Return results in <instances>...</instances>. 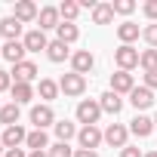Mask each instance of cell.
Instances as JSON below:
<instances>
[{"instance_id":"obj_18","label":"cell","mask_w":157,"mask_h":157,"mask_svg":"<svg viewBox=\"0 0 157 157\" xmlns=\"http://www.w3.org/2000/svg\"><path fill=\"white\" fill-rule=\"evenodd\" d=\"M99 105H102V111H108V114H120V108H123V99L117 96V93H102L99 96Z\"/></svg>"},{"instance_id":"obj_42","label":"cell","mask_w":157,"mask_h":157,"mask_svg":"<svg viewBox=\"0 0 157 157\" xmlns=\"http://www.w3.org/2000/svg\"><path fill=\"white\" fill-rule=\"evenodd\" d=\"M154 129H157V114H154Z\"/></svg>"},{"instance_id":"obj_6","label":"cell","mask_w":157,"mask_h":157,"mask_svg":"<svg viewBox=\"0 0 157 157\" xmlns=\"http://www.w3.org/2000/svg\"><path fill=\"white\" fill-rule=\"evenodd\" d=\"M126 139H129V129L123 126V123H111L108 129H105V142L111 145V148H126Z\"/></svg>"},{"instance_id":"obj_32","label":"cell","mask_w":157,"mask_h":157,"mask_svg":"<svg viewBox=\"0 0 157 157\" xmlns=\"http://www.w3.org/2000/svg\"><path fill=\"white\" fill-rule=\"evenodd\" d=\"M114 13H120V16H129L132 10H136V3H132V0H114Z\"/></svg>"},{"instance_id":"obj_11","label":"cell","mask_w":157,"mask_h":157,"mask_svg":"<svg viewBox=\"0 0 157 157\" xmlns=\"http://www.w3.org/2000/svg\"><path fill=\"white\" fill-rule=\"evenodd\" d=\"M129 102H132V108H136V111H145V108H151V105H154V93H151L148 86H136V90L129 93Z\"/></svg>"},{"instance_id":"obj_3","label":"cell","mask_w":157,"mask_h":157,"mask_svg":"<svg viewBox=\"0 0 157 157\" xmlns=\"http://www.w3.org/2000/svg\"><path fill=\"white\" fill-rule=\"evenodd\" d=\"M59 90L65 93V96H83V90H86V77L83 74H65L62 80H59Z\"/></svg>"},{"instance_id":"obj_36","label":"cell","mask_w":157,"mask_h":157,"mask_svg":"<svg viewBox=\"0 0 157 157\" xmlns=\"http://www.w3.org/2000/svg\"><path fill=\"white\" fill-rule=\"evenodd\" d=\"M120 157H145V154H142L139 148H129V145H126V148L120 151Z\"/></svg>"},{"instance_id":"obj_44","label":"cell","mask_w":157,"mask_h":157,"mask_svg":"<svg viewBox=\"0 0 157 157\" xmlns=\"http://www.w3.org/2000/svg\"><path fill=\"white\" fill-rule=\"evenodd\" d=\"M0 108H3V105H0Z\"/></svg>"},{"instance_id":"obj_15","label":"cell","mask_w":157,"mask_h":157,"mask_svg":"<svg viewBox=\"0 0 157 157\" xmlns=\"http://www.w3.org/2000/svg\"><path fill=\"white\" fill-rule=\"evenodd\" d=\"M37 22H40V31H46V28H59V25H62L59 6H43L40 16H37Z\"/></svg>"},{"instance_id":"obj_24","label":"cell","mask_w":157,"mask_h":157,"mask_svg":"<svg viewBox=\"0 0 157 157\" xmlns=\"http://www.w3.org/2000/svg\"><path fill=\"white\" fill-rule=\"evenodd\" d=\"M37 93H40L43 105H49V102L59 96V83H56V80H46V77H43V80H40V86H37Z\"/></svg>"},{"instance_id":"obj_39","label":"cell","mask_w":157,"mask_h":157,"mask_svg":"<svg viewBox=\"0 0 157 157\" xmlns=\"http://www.w3.org/2000/svg\"><path fill=\"white\" fill-rule=\"evenodd\" d=\"M28 157H49V154H46V151H31Z\"/></svg>"},{"instance_id":"obj_17","label":"cell","mask_w":157,"mask_h":157,"mask_svg":"<svg viewBox=\"0 0 157 157\" xmlns=\"http://www.w3.org/2000/svg\"><path fill=\"white\" fill-rule=\"evenodd\" d=\"M46 56H49V62H56V65H59V62H65V59H71L74 52L68 49V43H62V40H52V43L46 46Z\"/></svg>"},{"instance_id":"obj_5","label":"cell","mask_w":157,"mask_h":157,"mask_svg":"<svg viewBox=\"0 0 157 157\" xmlns=\"http://www.w3.org/2000/svg\"><path fill=\"white\" fill-rule=\"evenodd\" d=\"M31 123L34 129H46V126H56V114L49 105H34L31 108Z\"/></svg>"},{"instance_id":"obj_16","label":"cell","mask_w":157,"mask_h":157,"mask_svg":"<svg viewBox=\"0 0 157 157\" xmlns=\"http://www.w3.org/2000/svg\"><path fill=\"white\" fill-rule=\"evenodd\" d=\"M25 43L22 40H10V43H3V59L6 62H13V65H19V62H25Z\"/></svg>"},{"instance_id":"obj_19","label":"cell","mask_w":157,"mask_h":157,"mask_svg":"<svg viewBox=\"0 0 157 157\" xmlns=\"http://www.w3.org/2000/svg\"><path fill=\"white\" fill-rule=\"evenodd\" d=\"M129 132H132V136H139V139H145V136H151V132H154V120H151V117H145V114H139V117L129 123Z\"/></svg>"},{"instance_id":"obj_43","label":"cell","mask_w":157,"mask_h":157,"mask_svg":"<svg viewBox=\"0 0 157 157\" xmlns=\"http://www.w3.org/2000/svg\"><path fill=\"white\" fill-rule=\"evenodd\" d=\"M0 56H3V46H0Z\"/></svg>"},{"instance_id":"obj_7","label":"cell","mask_w":157,"mask_h":157,"mask_svg":"<svg viewBox=\"0 0 157 157\" xmlns=\"http://www.w3.org/2000/svg\"><path fill=\"white\" fill-rule=\"evenodd\" d=\"M136 90V80H132V74L129 71H117V74H111V93H117V96H129Z\"/></svg>"},{"instance_id":"obj_22","label":"cell","mask_w":157,"mask_h":157,"mask_svg":"<svg viewBox=\"0 0 157 157\" xmlns=\"http://www.w3.org/2000/svg\"><path fill=\"white\" fill-rule=\"evenodd\" d=\"M31 151H49V136H46V129H34V132H28V142H25Z\"/></svg>"},{"instance_id":"obj_13","label":"cell","mask_w":157,"mask_h":157,"mask_svg":"<svg viewBox=\"0 0 157 157\" xmlns=\"http://www.w3.org/2000/svg\"><path fill=\"white\" fill-rule=\"evenodd\" d=\"M22 43H25V49H28V52H40V49H46V46H49V40H46V34H43L40 28L28 31Z\"/></svg>"},{"instance_id":"obj_1","label":"cell","mask_w":157,"mask_h":157,"mask_svg":"<svg viewBox=\"0 0 157 157\" xmlns=\"http://www.w3.org/2000/svg\"><path fill=\"white\" fill-rule=\"evenodd\" d=\"M102 117V105L96 99H83L80 105H77V120H80L83 126H96Z\"/></svg>"},{"instance_id":"obj_38","label":"cell","mask_w":157,"mask_h":157,"mask_svg":"<svg viewBox=\"0 0 157 157\" xmlns=\"http://www.w3.org/2000/svg\"><path fill=\"white\" fill-rule=\"evenodd\" d=\"M74 157H99L96 151H86V148H80V151H74Z\"/></svg>"},{"instance_id":"obj_27","label":"cell","mask_w":157,"mask_h":157,"mask_svg":"<svg viewBox=\"0 0 157 157\" xmlns=\"http://www.w3.org/2000/svg\"><path fill=\"white\" fill-rule=\"evenodd\" d=\"M0 123H6V126H16L19 123V105L16 102H10V105L0 108Z\"/></svg>"},{"instance_id":"obj_12","label":"cell","mask_w":157,"mask_h":157,"mask_svg":"<svg viewBox=\"0 0 157 157\" xmlns=\"http://www.w3.org/2000/svg\"><path fill=\"white\" fill-rule=\"evenodd\" d=\"M13 77H16V83H31L34 77H37V65L34 62H19V65H13Z\"/></svg>"},{"instance_id":"obj_14","label":"cell","mask_w":157,"mask_h":157,"mask_svg":"<svg viewBox=\"0 0 157 157\" xmlns=\"http://www.w3.org/2000/svg\"><path fill=\"white\" fill-rule=\"evenodd\" d=\"M0 34H3V40H6V43H10V40H19V37H22V22H19V19H13V16L0 19Z\"/></svg>"},{"instance_id":"obj_25","label":"cell","mask_w":157,"mask_h":157,"mask_svg":"<svg viewBox=\"0 0 157 157\" xmlns=\"http://www.w3.org/2000/svg\"><path fill=\"white\" fill-rule=\"evenodd\" d=\"M114 19V6L111 3H96V10H93V22L96 25H108Z\"/></svg>"},{"instance_id":"obj_2","label":"cell","mask_w":157,"mask_h":157,"mask_svg":"<svg viewBox=\"0 0 157 157\" xmlns=\"http://www.w3.org/2000/svg\"><path fill=\"white\" fill-rule=\"evenodd\" d=\"M139 59H142V52H139L136 46L120 43V46L114 49V62H117V68H120V71H132V68L139 65Z\"/></svg>"},{"instance_id":"obj_10","label":"cell","mask_w":157,"mask_h":157,"mask_svg":"<svg viewBox=\"0 0 157 157\" xmlns=\"http://www.w3.org/2000/svg\"><path fill=\"white\" fill-rule=\"evenodd\" d=\"M0 142H3V145H6V151H10V148H19V145H25V142H28V132H25L19 123H16V126H6V129H3Z\"/></svg>"},{"instance_id":"obj_34","label":"cell","mask_w":157,"mask_h":157,"mask_svg":"<svg viewBox=\"0 0 157 157\" xmlns=\"http://www.w3.org/2000/svg\"><path fill=\"white\" fill-rule=\"evenodd\" d=\"M142 10H145V16H148L151 22H157V0H148V3H145Z\"/></svg>"},{"instance_id":"obj_9","label":"cell","mask_w":157,"mask_h":157,"mask_svg":"<svg viewBox=\"0 0 157 157\" xmlns=\"http://www.w3.org/2000/svg\"><path fill=\"white\" fill-rule=\"evenodd\" d=\"M40 16V10H37V3H34V0H19V3H16V10H13V19H19L22 25L25 22H34Z\"/></svg>"},{"instance_id":"obj_20","label":"cell","mask_w":157,"mask_h":157,"mask_svg":"<svg viewBox=\"0 0 157 157\" xmlns=\"http://www.w3.org/2000/svg\"><path fill=\"white\" fill-rule=\"evenodd\" d=\"M56 34H59L56 40H62V43H68V46H71L77 37H80V28H77L74 22H62V25L56 28Z\"/></svg>"},{"instance_id":"obj_21","label":"cell","mask_w":157,"mask_h":157,"mask_svg":"<svg viewBox=\"0 0 157 157\" xmlns=\"http://www.w3.org/2000/svg\"><path fill=\"white\" fill-rule=\"evenodd\" d=\"M139 25L136 22H123V25H117V37H120V43H126V46H132V40H139Z\"/></svg>"},{"instance_id":"obj_40","label":"cell","mask_w":157,"mask_h":157,"mask_svg":"<svg viewBox=\"0 0 157 157\" xmlns=\"http://www.w3.org/2000/svg\"><path fill=\"white\" fill-rule=\"evenodd\" d=\"M3 154H6V145H3V142H0V157H3Z\"/></svg>"},{"instance_id":"obj_41","label":"cell","mask_w":157,"mask_h":157,"mask_svg":"<svg viewBox=\"0 0 157 157\" xmlns=\"http://www.w3.org/2000/svg\"><path fill=\"white\" fill-rule=\"evenodd\" d=\"M145 157H157V151H151V154H145Z\"/></svg>"},{"instance_id":"obj_4","label":"cell","mask_w":157,"mask_h":157,"mask_svg":"<svg viewBox=\"0 0 157 157\" xmlns=\"http://www.w3.org/2000/svg\"><path fill=\"white\" fill-rule=\"evenodd\" d=\"M77 142H80V148H86V151H96L105 142V132H99V126H83L77 132Z\"/></svg>"},{"instance_id":"obj_8","label":"cell","mask_w":157,"mask_h":157,"mask_svg":"<svg viewBox=\"0 0 157 157\" xmlns=\"http://www.w3.org/2000/svg\"><path fill=\"white\" fill-rule=\"evenodd\" d=\"M93 65H96V59H93L90 49H77V52L71 56V68H74V74H90Z\"/></svg>"},{"instance_id":"obj_35","label":"cell","mask_w":157,"mask_h":157,"mask_svg":"<svg viewBox=\"0 0 157 157\" xmlns=\"http://www.w3.org/2000/svg\"><path fill=\"white\" fill-rule=\"evenodd\" d=\"M145 86L148 90H157V68L154 71H145Z\"/></svg>"},{"instance_id":"obj_30","label":"cell","mask_w":157,"mask_h":157,"mask_svg":"<svg viewBox=\"0 0 157 157\" xmlns=\"http://www.w3.org/2000/svg\"><path fill=\"white\" fill-rule=\"evenodd\" d=\"M46 154H49V157H74V151L68 148V142H56V145H49Z\"/></svg>"},{"instance_id":"obj_23","label":"cell","mask_w":157,"mask_h":157,"mask_svg":"<svg viewBox=\"0 0 157 157\" xmlns=\"http://www.w3.org/2000/svg\"><path fill=\"white\" fill-rule=\"evenodd\" d=\"M34 99V86L31 83H13V102L16 105H25Z\"/></svg>"},{"instance_id":"obj_37","label":"cell","mask_w":157,"mask_h":157,"mask_svg":"<svg viewBox=\"0 0 157 157\" xmlns=\"http://www.w3.org/2000/svg\"><path fill=\"white\" fill-rule=\"evenodd\" d=\"M3 157H28V154H25V148H10Z\"/></svg>"},{"instance_id":"obj_33","label":"cell","mask_w":157,"mask_h":157,"mask_svg":"<svg viewBox=\"0 0 157 157\" xmlns=\"http://www.w3.org/2000/svg\"><path fill=\"white\" fill-rule=\"evenodd\" d=\"M3 90H13V74L0 68V93H3Z\"/></svg>"},{"instance_id":"obj_29","label":"cell","mask_w":157,"mask_h":157,"mask_svg":"<svg viewBox=\"0 0 157 157\" xmlns=\"http://www.w3.org/2000/svg\"><path fill=\"white\" fill-rule=\"evenodd\" d=\"M139 65H142L145 71H154V68H157V49H145L142 59H139Z\"/></svg>"},{"instance_id":"obj_28","label":"cell","mask_w":157,"mask_h":157,"mask_svg":"<svg viewBox=\"0 0 157 157\" xmlns=\"http://www.w3.org/2000/svg\"><path fill=\"white\" fill-rule=\"evenodd\" d=\"M59 16H62V22H74L77 16H80V3H74V0H65V3L59 6Z\"/></svg>"},{"instance_id":"obj_31","label":"cell","mask_w":157,"mask_h":157,"mask_svg":"<svg viewBox=\"0 0 157 157\" xmlns=\"http://www.w3.org/2000/svg\"><path fill=\"white\" fill-rule=\"evenodd\" d=\"M142 37H145V43H148L151 49H157V25H148V28H142Z\"/></svg>"},{"instance_id":"obj_26","label":"cell","mask_w":157,"mask_h":157,"mask_svg":"<svg viewBox=\"0 0 157 157\" xmlns=\"http://www.w3.org/2000/svg\"><path fill=\"white\" fill-rule=\"evenodd\" d=\"M52 129H56V139H59V142H68V139H74V136H77V126H74L71 120H56V126H52Z\"/></svg>"}]
</instances>
